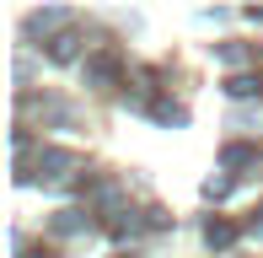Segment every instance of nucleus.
Segmentation results:
<instances>
[{
	"label": "nucleus",
	"mask_w": 263,
	"mask_h": 258,
	"mask_svg": "<svg viewBox=\"0 0 263 258\" xmlns=\"http://www.w3.org/2000/svg\"><path fill=\"white\" fill-rule=\"evenodd\" d=\"M70 167H76V151H43V156H38V172H43V178H65Z\"/></svg>",
	"instance_id": "f257e3e1"
},
{
	"label": "nucleus",
	"mask_w": 263,
	"mask_h": 258,
	"mask_svg": "<svg viewBox=\"0 0 263 258\" xmlns=\"http://www.w3.org/2000/svg\"><path fill=\"white\" fill-rule=\"evenodd\" d=\"M113 76H118V54H97V60L86 65V81H91V86H107Z\"/></svg>",
	"instance_id": "f03ea898"
},
{
	"label": "nucleus",
	"mask_w": 263,
	"mask_h": 258,
	"mask_svg": "<svg viewBox=\"0 0 263 258\" xmlns=\"http://www.w3.org/2000/svg\"><path fill=\"white\" fill-rule=\"evenodd\" d=\"M204 242H210V248H231V242H236V226H231V220H210V226H204Z\"/></svg>",
	"instance_id": "7ed1b4c3"
},
{
	"label": "nucleus",
	"mask_w": 263,
	"mask_h": 258,
	"mask_svg": "<svg viewBox=\"0 0 263 258\" xmlns=\"http://www.w3.org/2000/svg\"><path fill=\"white\" fill-rule=\"evenodd\" d=\"M81 226H86V215H81V210H59V215H54V231H59V237H76Z\"/></svg>",
	"instance_id": "20e7f679"
},
{
	"label": "nucleus",
	"mask_w": 263,
	"mask_h": 258,
	"mask_svg": "<svg viewBox=\"0 0 263 258\" xmlns=\"http://www.w3.org/2000/svg\"><path fill=\"white\" fill-rule=\"evenodd\" d=\"M258 86H263V81H253V76H236V81H226V91H231V97H253Z\"/></svg>",
	"instance_id": "39448f33"
},
{
	"label": "nucleus",
	"mask_w": 263,
	"mask_h": 258,
	"mask_svg": "<svg viewBox=\"0 0 263 258\" xmlns=\"http://www.w3.org/2000/svg\"><path fill=\"white\" fill-rule=\"evenodd\" d=\"M49 54H54V60H70V54H76V32H65V38H54V43H49Z\"/></svg>",
	"instance_id": "423d86ee"
},
{
	"label": "nucleus",
	"mask_w": 263,
	"mask_h": 258,
	"mask_svg": "<svg viewBox=\"0 0 263 258\" xmlns=\"http://www.w3.org/2000/svg\"><path fill=\"white\" fill-rule=\"evenodd\" d=\"M247 156H253V151H247V145H226V156H220V161H226V167H242Z\"/></svg>",
	"instance_id": "0eeeda50"
}]
</instances>
